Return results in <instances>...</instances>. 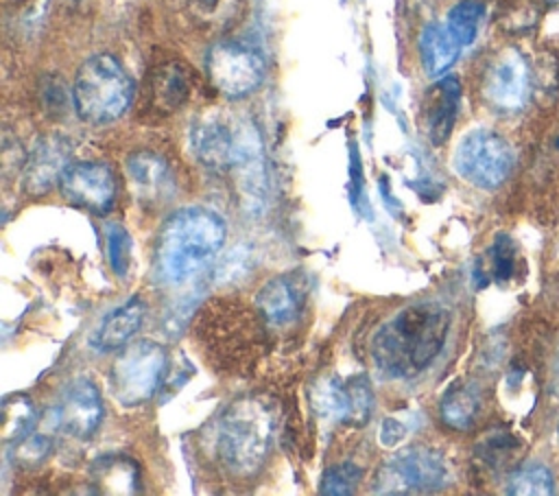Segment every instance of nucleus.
Returning a JSON list of instances; mask_svg holds the SVG:
<instances>
[{"instance_id": "27", "label": "nucleus", "mask_w": 559, "mask_h": 496, "mask_svg": "<svg viewBox=\"0 0 559 496\" xmlns=\"http://www.w3.org/2000/svg\"><path fill=\"white\" fill-rule=\"evenodd\" d=\"M518 439L507 430H489L476 446V454L489 468H502L515 454Z\"/></svg>"}, {"instance_id": "14", "label": "nucleus", "mask_w": 559, "mask_h": 496, "mask_svg": "<svg viewBox=\"0 0 559 496\" xmlns=\"http://www.w3.org/2000/svg\"><path fill=\"white\" fill-rule=\"evenodd\" d=\"M127 173L138 192V199L148 205H164L177 192L173 168L162 155L153 151L133 153L127 160Z\"/></svg>"}, {"instance_id": "25", "label": "nucleus", "mask_w": 559, "mask_h": 496, "mask_svg": "<svg viewBox=\"0 0 559 496\" xmlns=\"http://www.w3.org/2000/svg\"><path fill=\"white\" fill-rule=\"evenodd\" d=\"M507 492L518 496H548L555 494V476L546 463L528 461L511 472Z\"/></svg>"}, {"instance_id": "19", "label": "nucleus", "mask_w": 559, "mask_h": 496, "mask_svg": "<svg viewBox=\"0 0 559 496\" xmlns=\"http://www.w3.org/2000/svg\"><path fill=\"white\" fill-rule=\"evenodd\" d=\"M461 44L454 39L448 26L439 22H430L424 26L419 35V55L428 76H443L456 61Z\"/></svg>"}, {"instance_id": "17", "label": "nucleus", "mask_w": 559, "mask_h": 496, "mask_svg": "<svg viewBox=\"0 0 559 496\" xmlns=\"http://www.w3.org/2000/svg\"><path fill=\"white\" fill-rule=\"evenodd\" d=\"M146 304L140 297H131L116 310H111L92 334V347L98 352H114L124 347L133 334L142 328Z\"/></svg>"}, {"instance_id": "18", "label": "nucleus", "mask_w": 559, "mask_h": 496, "mask_svg": "<svg viewBox=\"0 0 559 496\" xmlns=\"http://www.w3.org/2000/svg\"><path fill=\"white\" fill-rule=\"evenodd\" d=\"M255 308L269 323L284 326L293 321L301 308V288L293 277L277 275L258 291Z\"/></svg>"}, {"instance_id": "8", "label": "nucleus", "mask_w": 559, "mask_h": 496, "mask_svg": "<svg viewBox=\"0 0 559 496\" xmlns=\"http://www.w3.org/2000/svg\"><path fill=\"white\" fill-rule=\"evenodd\" d=\"M205 72L216 92L227 98H242L260 87L264 59L245 42L221 39L205 55Z\"/></svg>"}, {"instance_id": "11", "label": "nucleus", "mask_w": 559, "mask_h": 496, "mask_svg": "<svg viewBox=\"0 0 559 496\" xmlns=\"http://www.w3.org/2000/svg\"><path fill=\"white\" fill-rule=\"evenodd\" d=\"M485 98L502 109H522L531 96V70L520 50L507 48L493 57L483 79Z\"/></svg>"}, {"instance_id": "9", "label": "nucleus", "mask_w": 559, "mask_h": 496, "mask_svg": "<svg viewBox=\"0 0 559 496\" xmlns=\"http://www.w3.org/2000/svg\"><path fill=\"white\" fill-rule=\"evenodd\" d=\"M450 481V465L430 448H408L380 465L373 489L380 494L437 492Z\"/></svg>"}, {"instance_id": "21", "label": "nucleus", "mask_w": 559, "mask_h": 496, "mask_svg": "<svg viewBox=\"0 0 559 496\" xmlns=\"http://www.w3.org/2000/svg\"><path fill=\"white\" fill-rule=\"evenodd\" d=\"M478 411H480V393L474 385H467V382L452 385L439 402V415L443 424L454 430L472 428Z\"/></svg>"}, {"instance_id": "3", "label": "nucleus", "mask_w": 559, "mask_h": 496, "mask_svg": "<svg viewBox=\"0 0 559 496\" xmlns=\"http://www.w3.org/2000/svg\"><path fill=\"white\" fill-rule=\"evenodd\" d=\"M190 146L194 157L210 170L236 173L240 186L249 192L262 188V142L251 122L207 111L190 127Z\"/></svg>"}, {"instance_id": "15", "label": "nucleus", "mask_w": 559, "mask_h": 496, "mask_svg": "<svg viewBox=\"0 0 559 496\" xmlns=\"http://www.w3.org/2000/svg\"><path fill=\"white\" fill-rule=\"evenodd\" d=\"M70 164V144L61 135L41 138L24 164V186L31 194H46L59 184Z\"/></svg>"}, {"instance_id": "29", "label": "nucleus", "mask_w": 559, "mask_h": 496, "mask_svg": "<svg viewBox=\"0 0 559 496\" xmlns=\"http://www.w3.org/2000/svg\"><path fill=\"white\" fill-rule=\"evenodd\" d=\"M105 238H107V258L111 269L116 271V275H124L127 267H129V256H131V240L127 229L120 223H109L105 229Z\"/></svg>"}, {"instance_id": "6", "label": "nucleus", "mask_w": 559, "mask_h": 496, "mask_svg": "<svg viewBox=\"0 0 559 496\" xmlns=\"http://www.w3.org/2000/svg\"><path fill=\"white\" fill-rule=\"evenodd\" d=\"M166 365L168 356L159 343L151 339L127 343L114 358L109 371L116 400L124 406H135L153 398L164 380Z\"/></svg>"}, {"instance_id": "28", "label": "nucleus", "mask_w": 559, "mask_h": 496, "mask_svg": "<svg viewBox=\"0 0 559 496\" xmlns=\"http://www.w3.org/2000/svg\"><path fill=\"white\" fill-rule=\"evenodd\" d=\"M360 468H356L354 463H343V465H330L323 472L321 479V494L325 496H345V494H354L356 485L360 483Z\"/></svg>"}, {"instance_id": "22", "label": "nucleus", "mask_w": 559, "mask_h": 496, "mask_svg": "<svg viewBox=\"0 0 559 496\" xmlns=\"http://www.w3.org/2000/svg\"><path fill=\"white\" fill-rule=\"evenodd\" d=\"M183 7L201 31L223 33L240 20L245 0H183Z\"/></svg>"}, {"instance_id": "30", "label": "nucleus", "mask_w": 559, "mask_h": 496, "mask_svg": "<svg viewBox=\"0 0 559 496\" xmlns=\"http://www.w3.org/2000/svg\"><path fill=\"white\" fill-rule=\"evenodd\" d=\"M489 258H491V277L496 282H507V280L513 277V273H515V245H513L511 236L498 234L491 249H489Z\"/></svg>"}, {"instance_id": "10", "label": "nucleus", "mask_w": 559, "mask_h": 496, "mask_svg": "<svg viewBox=\"0 0 559 496\" xmlns=\"http://www.w3.org/2000/svg\"><path fill=\"white\" fill-rule=\"evenodd\" d=\"M57 186L70 205L92 214H107L116 201V175L105 162H70Z\"/></svg>"}, {"instance_id": "24", "label": "nucleus", "mask_w": 559, "mask_h": 496, "mask_svg": "<svg viewBox=\"0 0 559 496\" xmlns=\"http://www.w3.org/2000/svg\"><path fill=\"white\" fill-rule=\"evenodd\" d=\"M37 424V406L28 395H9L2 402V439L17 441Z\"/></svg>"}, {"instance_id": "23", "label": "nucleus", "mask_w": 559, "mask_h": 496, "mask_svg": "<svg viewBox=\"0 0 559 496\" xmlns=\"http://www.w3.org/2000/svg\"><path fill=\"white\" fill-rule=\"evenodd\" d=\"M94 483L107 494L138 492V465L127 457H105L94 465Z\"/></svg>"}, {"instance_id": "5", "label": "nucleus", "mask_w": 559, "mask_h": 496, "mask_svg": "<svg viewBox=\"0 0 559 496\" xmlns=\"http://www.w3.org/2000/svg\"><path fill=\"white\" fill-rule=\"evenodd\" d=\"M133 92L135 85L124 66L100 52L79 66L72 83V105L83 122L109 125L129 109Z\"/></svg>"}, {"instance_id": "20", "label": "nucleus", "mask_w": 559, "mask_h": 496, "mask_svg": "<svg viewBox=\"0 0 559 496\" xmlns=\"http://www.w3.org/2000/svg\"><path fill=\"white\" fill-rule=\"evenodd\" d=\"M190 94V81L179 63L159 66L148 83V101L157 114L177 111Z\"/></svg>"}, {"instance_id": "34", "label": "nucleus", "mask_w": 559, "mask_h": 496, "mask_svg": "<svg viewBox=\"0 0 559 496\" xmlns=\"http://www.w3.org/2000/svg\"><path fill=\"white\" fill-rule=\"evenodd\" d=\"M557 437H559V426H557Z\"/></svg>"}, {"instance_id": "31", "label": "nucleus", "mask_w": 559, "mask_h": 496, "mask_svg": "<svg viewBox=\"0 0 559 496\" xmlns=\"http://www.w3.org/2000/svg\"><path fill=\"white\" fill-rule=\"evenodd\" d=\"M50 452V437L44 433H35L31 430L26 437L15 441V452L13 459L15 463H22L26 468L37 465L39 461L46 459V454Z\"/></svg>"}, {"instance_id": "26", "label": "nucleus", "mask_w": 559, "mask_h": 496, "mask_svg": "<svg viewBox=\"0 0 559 496\" xmlns=\"http://www.w3.org/2000/svg\"><path fill=\"white\" fill-rule=\"evenodd\" d=\"M485 7L478 0H461L448 13V28L461 46H469L480 28Z\"/></svg>"}, {"instance_id": "12", "label": "nucleus", "mask_w": 559, "mask_h": 496, "mask_svg": "<svg viewBox=\"0 0 559 496\" xmlns=\"http://www.w3.org/2000/svg\"><path fill=\"white\" fill-rule=\"evenodd\" d=\"M105 409L98 387L90 378H76L68 385L57 409V422L74 437H90L103 422Z\"/></svg>"}, {"instance_id": "33", "label": "nucleus", "mask_w": 559, "mask_h": 496, "mask_svg": "<svg viewBox=\"0 0 559 496\" xmlns=\"http://www.w3.org/2000/svg\"><path fill=\"white\" fill-rule=\"evenodd\" d=\"M550 7H555V9H559V0H546Z\"/></svg>"}, {"instance_id": "32", "label": "nucleus", "mask_w": 559, "mask_h": 496, "mask_svg": "<svg viewBox=\"0 0 559 496\" xmlns=\"http://www.w3.org/2000/svg\"><path fill=\"white\" fill-rule=\"evenodd\" d=\"M404 426L397 424L395 420H384L382 422V433H380V441L382 446H397L402 439H404Z\"/></svg>"}, {"instance_id": "4", "label": "nucleus", "mask_w": 559, "mask_h": 496, "mask_svg": "<svg viewBox=\"0 0 559 496\" xmlns=\"http://www.w3.org/2000/svg\"><path fill=\"white\" fill-rule=\"evenodd\" d=\"M271 439V409L258 398H240L225 409L218 422L216 450L231 474L253 476L266 461Z\"/></svg>"}, {"instance_id": "16", "label": "nucleus", "mask_w": 559, "mask_h": 496, "mask_svg": "<svg viewBox=\"0 0 559 496\" xmlns=\"http://www.w3.org/2000/svg\"><path fill=\"white\" fill-rule=\"evenodd\" d=\"M459 103H461V85L456 76L439 79L424 94L421 116H424L426 133L432 144H443L450 138L456 122Z\"/></svg>"}, {"instance_id": "2", "label": "nucleus", "mask_w": 559, "mask_h": 496, "mask_svg": "<svg viewBox=\"0 0 559 496\" xmlns=\"http://www.w3.org/2000/svg\"><path fill=\"white\" fill-rule=\"evenodd\" d=\"M225 221L210 208H181L166 219L155 243V275L166 284L192 280L225 243Z\"/></svg>"}, {"instance_id": "13", "label": "nucleus", "mask_w": 559, "mask_h": 496, "mask_svg": "<svg viewBox=\"0 0 559 496\" xmlns=\"http://www.w3.org/2000/svg\"><path fill=\"white\" fill-rule=\"evenodd\" d=\"M319 411L334 422L362 424L369 420L373 409L371 389L362 378L330 380L317 393Z\"/></svg>"}, {"instance_id": "7", "label": "nucleus", "mask_w": 559, "mask_h": 496, "mask_svg": "<svg viewBox=\"0 0 559 496\" xmlns=\"http://www.w3.org/2000/svg\"><path fill=\"white\" fill-rule=\"evenodd\" d=\"M454 170L476 188L496 190L513 170L515 153L496 131L474 129L463 135L454 151Z\"/></svg>"}, {"instance_id": "1", "label": "nucleus", "mask_w": 559, "mask_h": 496, "mask_svg": "<svg viewBox=\"0 0 559 496\" xmlns=\"http://www.w3.org/2000/svg\"><path fill=\"white\" fill-rule=\"evenodd\" d=\"M450 312L432 302L406 306L373 336V361L386 376L411 378L443 350Z\"/></svg>"}]
</instances>
